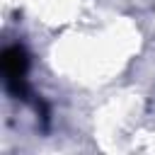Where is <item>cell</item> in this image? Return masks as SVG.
<instances>
[{"instance_id": "6da1fadb", "label": "cell", "mask_w": 155, "mask_h": 155, "mask_svg": "<svg viewBox=\"0 0 155 155\" xmlns=\"http://www.w3.org/2000/svg\"><path fill=\"white\" fill-rule=\"evenodd\" d=\"M27 53L19 46H10L2 51V73L7 80V87L15 94H24V73H27Z\"/></svg>"}]
</instances>
